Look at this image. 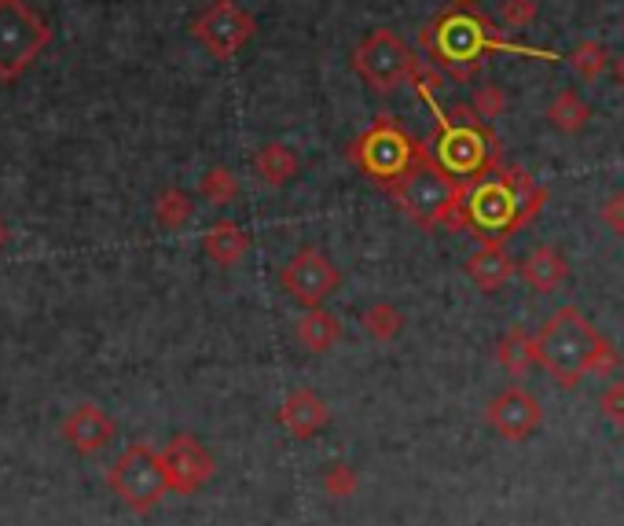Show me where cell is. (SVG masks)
I'll use <instances>...</instances> for the list:
<instances>
[{"mask_svg": "<svg viewBox=\"0 0 624 526\" xmlns=\"http://www.w3.org/2000/svg\"><path fill=\"white\" fill-rule=\"evenodd\" d=\"M198 192H203L209 203H232L235 195H239V181H235V173L232 170H225V166H214L203 178V184H198Z\"/></svg>", "mask_w": 624, "mask_h": 526, "instance_id": "obj_25", "label": "cell"}, {"mask_svg": "<svg viewBox=\"0 0 624 526\" xmlns=\"http://www.w3.org/2000/svg\"><path fill=\"white\" fill-rule=\"evenodd\" d=\"M485 419H489V427L497 431V435L511 438V442H522V438H529L540 427V419H544V408H540V402L529 391L508 387V391L497 394L489 402Z\"/></svg>", "mask_w": 624, "mask_h": 526, "instance_id": "obj_12", "label": "cell"}, {"mask_svg": "<svg viewBox=\"0 0 624 526\" xmlns=\"http://www.w3.org/2000/svg\"><path fill=\"white\" fill-rule=\"evenodd\" d=\"M603 413L610 424L624 427V383H610L606 394H603Z\"/></svg>", "mask_w": 624, "mask_h": 526, "instance_id": "obj_29", "label": "cell"}, {"mask_svg": "<svg viewBox=\"0 0 624 526\" xmlns=\"http://www.w3.org/2000/svg\"><path fill=\"white\" fill-rule=\"evenodd\" d=\"M470 108H474L478 119L492 122V119H500V114L508 111V92H503L500 85H481L474 92V103H470Z\"/></svg>", "mask_w": 624, "mask_h": 526, "instance_id": "obj_27", "label": "cell"}, {"mask_svg": "<svg viewBox=\"0 0 624 526\" xmlns=\"http://www.w3.org/2000/svg\"><path fill=\"white\" fill-rule=\"evenodd\" d=\"M518 273H522V280L533 291H544V295H551V291H559L562 284H566L570 265L555 247H536L522 265H518Z\"/></svg>", "mask_w": 624, "mask_h": 526, "instance_id": "obj_16", "label": "cell"}, {"mask_svg": "<svg viewBox=\"0 0 624 526\" xmlns=\"http://www.w3.org/2000/svg\"><path fill=\"white\" fill-rule=\"evenodd\" d=\"M203 247L217 265H235L246 251H250V236H246L235 221H217V225L206 232Z\"/></svg>", "mask_w": 624, "mask_h": 526, "instance_id": "obj_19", "label": "cell"}, {"mask_svg": "<svg viewBox=\"0 0 624 526\" xmlns=\"http://www.w3.org/2000/svg\"><path fill=\"white\" fill-rule=\"evenodd\" d=\"M298 338L313 350V354H327V350L341 338V321L335 317V313L320 310V306L305 310V317L298 321Z\"/></svg>", "mask_w": 624, "mask_h": 526, "instance_id": "obj_21", "label": "cell"}, {"mask_svg": "<svg viewBox=\"0 0 624 526\" xmlns=\"http://www.w3.org/2000/svg\"><path fill=\"white\" fill-rule=\"evenodd\" d=\"M463 189L467 184L456 181L449 170H441L438 159L422 144L419 159L411 162L386 192H390L400 203V210H405L411 221H419V225L463 229Z\"/></svg>", "mask_w": 624, "mask_h": 526, "instance_id": "obj_3", "label": "cell"}, {"mask_svg": "<svg viewBox=\"0 0 624 526\" xmlns=\"http://www.w3.org/2000/svg\"><path fill=\"white\" fill-rule=\"evenodd\" d=\"M536 361V343L533 335H525L522 328H514L500 338V365L511 368L514 376H522V372Z\"/></svg>", "mask_w": 624, "mask_h": 526, "instance_id": "obj_23", "label": "cell"}, {"mask_svg": "<svg viewBox=\"0 0 624 526\" xmlns=\"http://www.w3.org/2000/svg\"><path fill=\"white\" fill-rule=\"evenodd\" d=\"M400 324H405V317L390 306V302H375V306L364 313V328H368L375 338H393L400 332Z\"/></svg>", "mask_w": 624, "mask_h": 526, "instance_id": "obj_26", "label": "cell"}, {"mask_svg": "<svg viewBox=\"0 0 624 526\" xmlns=\"http://www.w3.org/2000/svg\"><path fill=\"white\" fill-rule=\"evenodd\" d=\"M544 199L548 192L525 170L500 162L497 170L463 189V229H474L485 240H503L529 225L540 214Z\"/></svg>", "mask_w": 624, "mask_h": 526, "instance_id": "obj_1", "label": "cell"}, {"mask_svg": "<svg viewBox=\"0 0 624 526\" xmlns=\"http://www.w3.org/2000/svg\"><path fill=\"white\" fill-rule=\"evenodd\" d=\"M162 464H166L170 489H181V494H192V489H198L209 475H214V461H209V453L187 435L170 442L166 453H162Z\"/></svg>", "mask_w": 624, "mask_h": 526, "instance_id": "obj_13", "label": "cell"}, {"mask_svg": "<svg viewBox=\"0 0 624 526\" xmlns=\"http://www.w3.org/2000/svg\"><path fill=\"white\" fill-rule=\"evenodd\" d=\"M570 67H573V74L581 81H599L610 67H614V60H610L603 41H581L570 52Z\"/></svg>", "mask_w": 624, "mask_h": 526, "instance_id": "obj_22", "label": "cell"}, {"mask_svg": "<svg viewBox=\"0 0 624 526\" xmlns=\"http://www.w3.org/2000/svg\"><path fill=\"white\" fill-rule=\"evenodd\" d=\"M427 151L438 159L441 170H449L463 184L500 166V140L485 130V119H478L474 108H452L449 114H438V133L427 140Z\"/></svg>", "mask_w": 624, "mask_h": 526, "instance_id": "obj_5", "label": "cell"}, {"mask_svg": "<svg viewBox=\"0 0 624 526\" xmlns=\"http://www.w3.org/2000/svg\"><path fill=\"white\" fill-rule=\"evenodd\" d=\"M192 33L214 60H232V55H239L254 41L257 19L243 4H235V0H214L192 22Z\"/></svg>", "mask_w": 624, "mask_h": 526, "instance_id": "obj_10", "label": "cell"}, {"mask_svg": "<svg viewBox=\"0 0 624 526\" xmlns=\"http://www.w3.org/2000/svg\"><path fill=\"white\" fill-rule=\"evenodd\" d=\"M419 67L422 63L416 60V52H411L405 38L393 30H371L368 38L357 44V52H352V70H357L375 92L400 89L405 81L416 78Z\"/></svg>", "mask_w": 624, "mask_h": 526, "instance_id": "obj_8", "label": "cell"}, {"mask_svg": "<svg viewBox=\"0 0 624 526\" xmlns=\"http://www.w3.org/2000/svg\"><path fill=\"white\" fill-rule=\"evenodd\" d=\"M8 243V229H4V221H0V247Z\"/></svg>", "mask_w": 624, "mask_h": 526, "instance_id": "obj_32", "label": "cell"}, {"mask_svg": "<svg viewBox=\"0 0 624 526\" xmlns=\"http://www.w3.org/2000/svg\"><path fill=\"white\" fill-rule=\"evenodd\" d=\"M155 214H158V221H162V225H166V229H181V225H187V221H192V214H195L192 195L181 192V189H166V192L158 195Z\"/></svg>", "mask_w": 624, "mask_h": 526, "instance_id": "obj_24", "label": "cell"}, {"mask_svg": "<svg viewBox=\"0 0 624 526\" xmlns=\"http://www.w3.org/2000/svg\"><path fill=\"white\" fill-rule=\"evenodd\" d=\"M536 361L551 380L562 387H576L587 372H610L617 365L614 346L592 328L576 306H562L544 321V328L533 335Z\"/></svg>", "mask_w": 624, "mask_h": 526, "instance_id": "obj_2", "label": "cell"}, {"mask_svg": "<svg viewBox=\"0 0 624 526\" xmlns=\"http://www.w3.org/2000/svg\"><path fill=\"white\" fill-rule=\"evenodd\" d=\"M536 0H503L500 4V16H503V22H508V27H514V30H525V27H533L536 22Z\"/></svg>", "mask_w": 624, "mask_h": 526, "instance_id": "obj_28", "label": "cell"}, {"mask_svg": "<svg viewBox=\"0 0 624 526\" xmlns=\"http://www.w3.org/2000/svg\"><path fill=\"white\" fill-rule=\"evenodd\" d=\"M63 438L78 453H96L114 438V419L100 405H78L63 419Z\"/></svg>", "mask_w": 624, "mask_h": 526, "instance_id": "obj_14", "label": "cell"}, {"mask_svg": "<svg viewBox=\"0 0 624 526\" xmlns=\"http://www.w3.org/2000/svg\"><path fill=\"white\" fill-rule=\"evenodd\" d=\"M52 30L27 0H0V81H16L49 49Z\"/></svg>", "mask_w": 624, "mask_h": 526, "instance_id": "obj_7", "label": "cell"}, {"mask_svg": "<svg viewBox=\"0 0 624 526\" xmlns=\"http://www.w3.org/2000/svg\"><path fill=\"white\" fill-rule=\"evenodd\" d=\"M108 483L133 512H147L166 497L170 475H166V464H162V453L144 446V442H136V446H129L122 457L114 461V467L108 472Z\"/></svg>", "mask_w": 624, "mask_h": 526, "instance_id": "obj_9", "label": "cell"}, {"mask_svg": "<svg viewBox=\"0 0 624 526\" xmlns=\"http://www.w3.org/2000/svg\"><path fill=\"white\" fill-rule=\"evenodd\" d=\"M548 122L555 125L559 133L576 136L587 122H592V108H587V100L581 97V92L562 89L559 97L551 100V108H548Z\"/></svg>", "mask_w": 624, "mask_h": 526, "instance_id": "obj_20", "label": "cell"}, {"mask_svg": "<svg viewBox=\"0 0 624 526\" xmlns=\"http://www.w3.org/2000/svg\"><path fill=\"white\" fill-rule=\"evenodd\" d=\"M422 44L430 49L433 63L444 67L456 78H470L481 67V55L489 49H511L508 41L497 38L489 19L470 4V0H452L441 11V19L422 33Z\"/></svg>", "mask_w": 624, "mask_h": 526, "instance_id": "obj_4", "label": "cell"}, {"mask_svg": "<svg viewBox=\"0 0 624 526\" xmlns=\"http://www.w3.org/2000/svg\"><path fill=\"white\" fill-rule=\"evenodd\" d=\"M298 170H301L298 155H294L287 144H279V140L265 144L254 155V173L262 178V184H268V189H284V184L298 178Z\"/></svg>", "mask_w": 624, "mask_h": 526, "instance_id": "obj_18", "label": "cell"}, {"mask_svg": "<svg viewBox=\"0 0 624 526\" xmlns=\"http://www.w3.org/2000/svg\"><path fill=\"white\" fill-rule=\"evenodd\" d=\"M614 78H617V85L624 89V55H621V60H614Z\"/></svg>", "mask_w": 624, "mask_h": 526, "instance_id": "obj_31", "label": "cell"}, {"mask_svg": "<svg viewBox=\"0 0 624 526\" xmlns=\"http://www.w3.org/2000/svg\"><path fill=\"white\" fill-rule=\"evenodd\" d=\"M279 419H284V427H290L298 438H305L327 424V405L313 391H294L284 402V408H279Z\"/></svg>", "mask_w": 624, "mask_h": 526, "instance_id": "obj_17", "label": "cell"}, {"mask_svg": "<svg viewBox=\"0 0 624 526\" xmlns=\"http://www.w3.org/2000/svg\"><path fill=\"white\" fill-rule=\"evenodd\" d=\"M599 214H603V225H606L610 232H617V236H624V192L610 195L606 203H603V210H599Z\"/></svg>", "mask_w": 624, "mask_h": 526, "instance_id": "obj_30", "label": "cell"}, {"mask_svg": "<svg viewBox=\"0 0 624 526\" xmlns=\"http://www.w3.org/2000/svg\"><path fill=\"white\" fill-rule=\"evenodd\" d=\"M419 148H422L419 140H411V133L393 114H379V119L349 144V162L368 173L379 189H390L400 173L419 159Z\"/></svg>", "mask_w": 624, "mask_h": 526, "instance_id": "obj_6", "label": "cell"}, {"mask_svg": "<svg viewBox=\"0 0 624 526\" xmlns=\"http://www.w3.org/2000/svg\"><path fill=\"white\" fill-rule=\"evenodd\" d=\"M518 273V265L511 262V254L503 251L500 240H485L481 247L467 259V276L474 280L481 291H497Z\"/></svg>", "mask_w": 624, "mask_h": 526, "instance_id": "obj_15", "label": "cell"}, {"mask_svg": "<svg viewBox=\"0 0 624 526\" xmlns=\"http://www.w3.org/2000/svg\"><path fill=\"white\" fill-rule=\"evenodd\" d=\"M279 284H284V291L298 302V306L316 310L327 295H335L338 291L341 273L327 254H320L316 247H305V251L294 254L284 269H279Z\"/></svg>", "mask_w": 624, "mask_h": 526, "instance_id": "obj_11", "label": "cell"}]
</instances>
